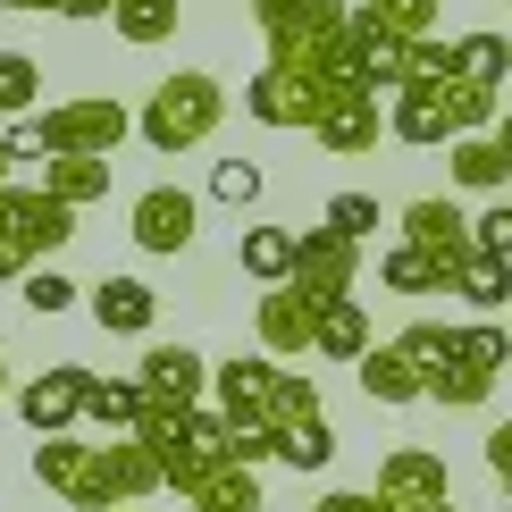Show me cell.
Wrapping results in <instances>:
<instances>
[{
  "mask_svg": "<svg viewBox=\"0 0 512 512\" xmlns=\"http://www.w3.org/2000/svg\"><path fill=\"white\" fill-rule=\"evenodd\" d=\"M370 345H378V336H370V311H361V294H345V303H328V311L311 319V353H319V361H361Z\"/></svg>",
  "mask_w": 512,
  "mask_h": 512,
  "instance_id": "22",
  "label": "cell"
},
{
  "mask_svg": "<svg viewBox=\"0 0 512 512\" xmlns=\"http://www.w3.org/2000/svg\"><path fill=\"white\" fill-rule=\"evenodd\" d=\"M34 101H42V68L26 51H0V118H26Z\"/></svg>",
  "mask_w": 512,
  "mask_h": 512,
  "instance_id": "32",
  "label": "cell"
},
{
  "mask_svg": "<svg viewBox=\"0 0 512 512\" xmlns=\"http://www.w3.org/2000/svg\"><path fill=\"white\" fill-rule=\"evenodd\" d=\"M319 512H387L370 496V487H336V496H319Z\"/></svg>",
  "mask_w": 512,
  "mask_h": 512,
  "instance_id": "38",
  "label": "cell"
},
{
  "mask_svg": "<svg viewBox=\"0 0 512 512\" xmlns=\"http://www.w3.org/2000/svg\"><path fill=\"white\" fill-rule=\"evenodd\" d=\"M126 236L143 252H160V261H177V252L202 236V202L185 194V185H143L135 210H126Z\"/></svg>",
  "mask_w": 512,
  "mask_h": 512,
  "instance_id": "11",
  "label": "cell"
},
{
  "mask_svg": "<svg viewBox=\"0 0 512 512\" xmlns=\"http://www.w3.org/2000/svg\"><path fill=\"white\" fill-rule=\"evenodd\" d=\"M219 118H227V84L210 68H177V76H160L152 101L135 110V135L152 143L160 160H177V152H194V143L219 135Z\"/></svg>",
  "mask_w": 512,
  "mask_h": 512,
  "instance_id": "3",
  "label": "cell"
},
{
  "mask_svg": "<svg viewBox=\"0 0 512 512\" xmlns=\"http://www.w3.org/2000/svg\"><path fill=\"white\" fill-rule=\"evenodd\" d=\"M34 479L76 512H126L135 496H160V471L135 437H34Z\"/></svg>",
  "mask_w": 512,
  "mask_h": 512,
  "instance_id": "1",
  "label": "cell"
},
{
  "mask_svg": "<svg viewBox=\"0 0 512 512\" xmlns=\"http://www.w3.org/2000/svg\"><path fill=\"white\" fill-rule=\"evenodd\" d=\"M512 361V336L496 328V319H462V328H445V353L429 361V395L420 403H445V412H479L487 395H496Z\"/></svg>",
  "mask_w": 512,
  "mask_h": 512,
  "instance_id": "4",
  "label": "cell"
},
{
  "mask_svg": "<svg viewBox=\"0 0 512 512\" xmlns=\"http://www.w3.org/2000/svg\"><path fill=\"white\" fill-rule=\"evenodd\" d=\"M0 185H9V143H0Z\"/></svg>",
  "mask_w": 512,
  "mask_h": 512,
  "instance_id": "41",
  "label": "cell"
},
{
  "mask_svg": "<svg viewBox=\"0 0 512 512\" xmlns=\"http://www.w3.org/2000/svg\"><path fill=\"white\" fill-rule=\"evenodd\" d=\"M135 135V110L110 93H76V101H51L42 118H17L9 135V160H110L118 143Z\"/></svg>",
  "mask_w": 512,
  "mask_h": 512,
  "instance_id": "2",
  "label": "cell"
},
{
  "mask_svg": "<svg viewBox=\"0 0 512 512\" xmlns=\"http://www.w3.org/2000/svg\"><path fill=\"white\" fill-rule=\"evenodd\" d=\"M378 286L387 294H445V269L429 261V252H412V244H387L378 252Z\"/></svg>",
  "mask_w": 512,
  "mask_h": 512,
  "instance_id": "29",
  "label": "cell"
},
{
  "mask_svg": "<svg viewBox=\"0 0 512 512\" xmlns=\"http://www.w3.org/2000/svg\"><path fill=\"white\" fill-rule=\"evenodd\" d=\"M118 42H168L177 34V0H110Z\"/></svg>",
  "mask_w": 512,
  "mask_h": 512,
  "instance_id": "31",
  "label": "cell"
},
{
  "mask_svg": "<svg viewBox=\"0 0 512 512\" xmlns=\"http://www.w3.org/2000/svg\"><path fill=\"white\" fill-rule=\"evenodd\" d=\"M34 194H51L59 210H84L110 194V160H42V185Z\"/></svg>",
  "mask_w": 512,
  "mask_h": 512,
  "instance_id": "27",
  "label": "cell"
},
{
  "mask_svg": "<svg viewBox=\"0 0 512 512\" xmlns=\"http://www.w3.org/2000/svg\"><path fill=\"white\" fill-rule=\"evenodd\" d=\"M311 319H319L311 303H294L286 286H269L261 311H252V336H261L269 361H303V353H311Z\"/></svg>",
  "mask_w": 512,
  "mask_h": 512,
  "instance_id": "19",
  "label": "cell"
},
{
  "mask_svg": "<svg viewBox=\"0 0 512 512\" xmlns=\"http://www.w3.org/2000/svg\"><path fill=\"white\" fill-rule=\"evenodd\" d=\"M395 244L429 252V261L445 269V286H454V269L471 261V219H462V202H445V194H420V202H403V219H395Z\"/></svg>",
  "mask_w": 512,
  "mask_h": 512,
  "instance_id": "12",
  "label": "cell"
},
{
  "mask_svg": "<svg viewBox=\"0 0 512 512\" xmlns=\"http://www.w3.org/2000/svg\"><path fill=\"white\" fill-rule=\"evenodd\" d=\"M445 76H454V34L403 42V84H445Z\"/></svg>",
  "mask_w": 512,
  "mask_h": 512,
  "instance_id": "33",
  "label": "cell"
},
{
  "mask_svg": "<svg viewBox=\"0 0 512 512\" xmlns=\"http://www.w3.org/2000/svg\"><path fill=\"white\" fill-rule=\"evenodd\" d=\"M135 395H143V412H202V395H210V361L194 345H143L135 361Z\"/></svg>",
  "mask_w": 512,
  "mask_h": 512,
  "instance_id": "10",
  "label": "cell"
},
{
  "mask_svg": "<svg viewBox=\"0 0 512 512\" xmlns=\"http://www.w3.org/2000/svg\"><path fill=\"white\" fill-rule=\"evenodd\" d=\"M319 227H328V236H345V244H370V236H378V202H370V194H336Z\"/></svg>",
  "mask_w": 512,
  "mask_h": 512,
  "instance_id": "36",
  "label": "cell"
},
{
  "mask_svg": "<svg viewBox=\"0 0 512 512\" xmlns=\"http://www.w3.org/2000/svg\"><path fill=\"white\" fill-rule=\"evenodd\" d=\"M303 135H311L328 160H361V152H378V135H387V118H378V93H361V84H328Z\"/></svg>",
  "mask_w": 512,
  "mask_h": 512,
  "instance_id": "9",
  "label": "cell"
},
{
  "mask_svg": "<svg viewBox=\"0 0 512 512\" xmlns=\"http://www.w3.org/2000/svg\"><path fill=\"white\" fill-rule=\"evenodd\" d=\"M429 101H437L445 135H487V126L504 118V93H487V84H471V76H445V84H429Z\"/></svg>",
  "mask_w": 512,
  "mask_h": 512,
  "instance_id": "21",
  "label": "cell"
},
{
  "mask_svg": "<svg viewBox=\"0 0 512 512\" xmlns=\"http://www.w3.org/2000/svg\"><path fill=\"white\" fill-rule=\"evenodd\" d=\"M319 93H328L319 76H286V68H261V76L244 84V118L277 126V135H303V126H311V110H319Z\"/></svg>",
  "mask_w": 512,
  "mask_h": 512,
  "instance_id": "14",
  "label": "cell"
},
{
  "mask_svg": "<svg viewBox=\"0 0 512 512\" xmlns=\"http://www.w3.org/2000/svg\"><path fill=\"white\" fill-rule=\"evenodd\" d=\"M454 76H471V84H487V93H504V76H512V42H504L496 26L454 34Z\"/></svg>",
  "mask_w": 512,
  "mask_h": 512,
  "instance_id": "26",
  "label": "cell"
},
{
  "mask_svg": "<svg viewBox=\"0 0 512 512\" xmlns=\"http://www.w3.org/2000/svg\"><path fill=\"white\" fill-rule=\"evenodd\" d=\"M59 17H76V26H93V17H110V0H59Z\"/></svg>",
  "mask_w": 512,
  "mask_h": 512,
  "instance_id": "39",
  "label": "cell"
},
{
  "mask_svg": "<svg viewBox=\"0 0 512 512\" xmlns=\"http://www.w3.org/2000/svg\"><path fill=\"white\" fill-rule=\"evenodd\" d=\"M445 168H454V185H471V194H504L512 185V118H496L487 135H454L445 143Z\"/></svg>",
  "mask_w": 512,
  "mask_h": 512,
  "instance_id": "15",
  "label": "cell"
},
{
  "mask_svg": "<svg viewBox=\"0 0 512 512\" xmlns=\"http://www.w3.org/2000/svg\"><path fill=\"white\" fill-rule=\"evenodd\" d=\"M445 26V0H353V34H370V42H420V34H437Z\"/></svg>",
  "mask_w": 512,
  "mask_h": 512,
  "instance_id": "18",
  "label": "cell"
},
{
  "mask_svg": "<svg viewBox=\"0 0 512 512\" xmlns=\"http://www.w3.org/2000/svg\"><path fill=\"white\" fill-rule=\"evenodd\" d=\"M210 202L252 210V202H261V168H252V160H219V168H210Z\"/></svg>",
  "mask_w": 512,
  "mask_h": 512,
  "instance_id": "37",
  "label": "cell"
},
{
  "mask_svg": "<svg viewBox=\"0 0 512 512\" xmlns=\"http://www.w3.org/2000/svg\"><path fill=\"white\" fill-rule=\"evenodd\" d=\"M17 286H26V294H17V303H26L34 319H59V311H68L76 294H84V286H68V277H59L51 261H42V269H26V277H17Z\"/></svg>",
  "mask_w": 512,
  "mask_h": 512,
  "instance_id": "34",
  "label": "cell"
},
{
  "mask_svg": "<svg viewBox=\"0 0 512 512\" xmlns=\"http://www.w3.org/2000/svg\"><path fill=\"white\" fill-rule=\"evenodd\" d=\"M471 261L512 269V202H496V210H479V219H471Z\"/></svg>",
  "mask_w": 512,
  "mask_h": 512,
  "instance_id": "35",
  "label": "cell"
},
{
  "mask_svg": "<svg viewBox=\"0 0 512 512\" xmlns=\"http://www.w3.org/2000/svg\"><path fill=\"white\" fill-rule=\"evenodd\" d=\"M84 311H93L101 336H152L160 294L143 286V277H101V286H84Z\"/></svg>",
  "mask_w": 512,
  "mask_h": 512,
  "instance_id": "17",
  "label": "cell"
},
{
  "mask_svg": "<svg viewBox=\"0 0 512 512\" xmlns=\"http://www.w3.org/2000/svg\"><path fill=\"white\" fill-rule=\"evenodd\" d=\"M0 9H59V0H0Z\"/></svg>",
  "mask_w": 512,
  "mask_h": 512,
  "instance_id": "40",
  "label": "cell"
},
{
  "mask_svg": "<svg viewBox=\"0 0 512 512\" xmlns=\"http://www.w3.org/2000/svg\"><path fill=\"white\" fill-rule=\"evenodd\" d=\"M445 294H462V303H471L479 319H496V311L512 303V269H496V261H462V269H454V286H445Z\"/></svg>",
  "mask_w": 512,
  "mask_h": 512,
  "instance_id": "30",
  "label": "cell"
},
{
  "mask_svg": "<svg viewBox=\"0 0 512 512\" xmlns=\"http://www.w3.org/2000/svg\"><path fill=\"white\" fill-rule=\"evenodd\" d=\"M0 395H9V361H0Z\"/></svg>",
  "mask_w": 512,
  "mask_h": 512,
  "instance_id": "42",
  "label": "cell"
},
{
  "mask_svg": "<svg viewBox=\"0 0 512 512\" xmlns=\"http://www.w3.org/2000/svg\"><path fill=\"white\" fill-rule=\"evenodd\" d=\"M353 17V0H252V26H261V51L269 68L286 76H319L311 59L328 51V34Z\"/></svg>",
  "mask_w": 512,
  "mask_h": 512,
  "instance_id": "5",
  "label": "cell"
},
{
  "mask_svg": "<svg viewBox=\"0 0 512 512\" xmlns=\"http://www.w3.org/2000/svg\"><path fill=\"white\" fill-rule=\"evenodd\" d=\"M126 512H135V504H126Z\"/></svg>",
  "mask_w": 512,
  "mask_h": 512,
  "instance_id": "43",
  "label": "cell"
},
{
  "mask_svg": "<svg viewBox=\"0 0 512 512\" xmlns=\"http://www.w3.org/2000/svg\"><path fill=\"white\" fill-rule=\"evenodd\" d=\"M378 118H387L395 143H420V152L454 143V135H445V118H437V101H429V84H395V93L378 101Z\"/></svg>",
  "mask_w": 512,
  "mask_h": 512,
  "instance_id": "20",
  "label": "cell"
},
{
  "mask_svg": "<svg viewBox=\"0 0 512 512\" xmlns=\"http://www.w3.org/2000/svg\"><path fill=\"white\" fill-rule=\"evenodd\" d=\"M68 236H76V210H59L51 194H34V185H0V252H9L17 269H42Z\"/></svg>",
  "mask_w": 512,
  "mask_h": 512,
  "instance_id": "7",
  "label": "cell"
},
{
  "mask_svg": "<svg viewBox=\"0 0 512 512\" xmlns=\"http://www.w3.org/2000/svg\"><path fill=\"white\" fill-rule=\"evenodd\" d=\"M135 420H143V395H135V378H84V420H76V429L135 437Z\"/></svg>",
  "mask_w": 512,
  "mask_h": 512,
  "instance_id": "25",
  "label": "cell"
},
{
  "mask_svg": "<svg viewBox=\"0 0 512 512\" xmlns=\"http://www.w3.org/2000/svg\"><path fill=\"white\" fill-rule=\"evenodd\" d=\"M353 277H361V244L328 236V227H303V236H294V269H286L294 303L328 311V303H345V294H353Z\"/></svg>",
  "mask_w": 512,
  "mask_h": 512,
  "instance_id": "8",
  "label": "cell"
},
{
  "mask_svg": "<svg viewBox=\"0 0 512 512\" xmlns=\"http://www.w3.org/2000/svg\"><path fill=\"white\" fill-rule=\"evenodd\" d=\"M269 462H286V471H328L336 462V429H328V412L319 420H286V429H269Z\"/></svg>",
  "mask_w": 512,
  "mask_h": 512,
  "instance_id": "24",
  "label": "cell"
},
{
  "mask_svg": "<svg viewBox=\"0 0 512 512\" xmlns=\"http://www.w3.org/2000/svg\"><path fill=\"white\" fill-rule=\"evenodd\" d=\"M185 504L194 512H261V471H244V462H219V471H202L194 487H185Z\"/></svg>",
  "mask_w": 512,
  "mask_h": 512,
  "instance_id": "23",
  "label": "cell"
},
{
  "mask_svg": "<svg viewBox=\"0 0 512 512\" xmlns=\"http://www.w3.org/2000/svg\"><path fill=\"white\" fill-rule=\"evenodd\" d=\"M445 328H454V319H412L403 336L370 345V353L353 361L361 395H370V403H420V395H429V361L445 353Z\"/></svg>",
  "mask_w": 512,
  "mask_h": 512,
  "instance_id": "6",
  "label": "cell"
},
{
  "mask_svg": "<svg viewBox=\"0 0 512 512\" xmlns=\"http://www.w3.org/2000/svg\"><path fill=\"white\" fill-rule=\"evenodd\" d=\"M84 361H51V370L34 378V387H17V420H26L34 437H76L84 420Z\"/></svg>",
  "mask_w": 512,
  "mask_h": 512,
  "instance_id": "13",
  "label": "cell"
},
{
  "mask_svg": "<svg viewBox=\"0 0 512 512\" xmlns=\"http://www.w3.org/2000/svg\"><path fill=\"white\" fill-rule=\"evenodd\" d=\"M236 261H244V277H261V286H286V269H294V227H244V236H236Z\"/></svg>",
  "mask_w": 512,
  "mask_h": 512,
  "instance_id": "28",
  "label": "cell"
},
{
  "mask_svg": "<svg viewBox=\"0 0 512 512\" xmlns=\"http://www.w3.org/2000/svg\"><path fill=\"white\" fill-rule=\"evenodd\" d=\"M370 496H387V504H445V496H454L445 454H429V445H395V454L378 462V487H370Z\"/></svg>",
  "mask_w": 512,
  "mask_h": 512,
  "instance_id": "16",
  "label": "cell"
}]
</instances>
